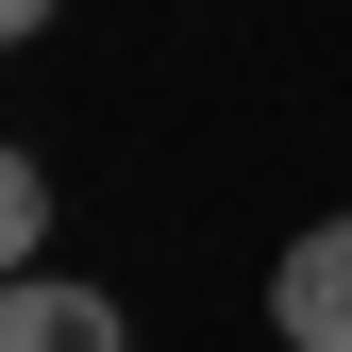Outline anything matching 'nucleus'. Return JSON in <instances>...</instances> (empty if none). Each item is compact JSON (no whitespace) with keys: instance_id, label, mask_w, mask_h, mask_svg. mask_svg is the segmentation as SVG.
<instances>
[{"instance_id":"f257e3e1","label":"nucleus","mask_w":352,"mask_h":352,"mask_svg":"<svg viewBox=\"0 0 352 352\" xmlns=\"http://www.w3.org/2000/svg\"><path fill=\"white\" fill-rule=\"evenodd\" d=\"M269 336H285V352H352V218L285 235V269H269Z\"/></svg>"},{"instance_id":"f03ea898","label":"nucleus","mask_w":352,"mask_h":352,"mask_svg":"<svg viewBox=\"0 0 352 352\" xmlns=\"http://www.w3.org/2000/svg\"><path fill=\"white\" fill-rule=\"evenodd\" d=\"M0 352H135V336H118L101 285H67V269H0Z\"/></svg>"},{"instance_id":"7ed1b4c3","label":"nucleus","mask_w":352,"mask_h":352,"mask_svg":"<svg viewBox=\"0 0 352 352\" xmlns=\"http://www.w3.org/2000/svg\"><path fill=\"white\" fill-rule=\"evenodd\" d=\"M34 235H51V168L0 151V269H34Z\"/></svg>"},{"instance_id":"20e7f679","label":"nucleus","mask_w":352,"mask_h":352,"mask_svg":"<svg viewBox=\"0 0 352 352\" xmlns=\"http://www.w3.org/2000/svg\"><path fill=\"white\" fill-rule=\"evenodd\" d=\"M67 17V0H0V51H34V34H51Z\"/></svg>"}]
</instances>
